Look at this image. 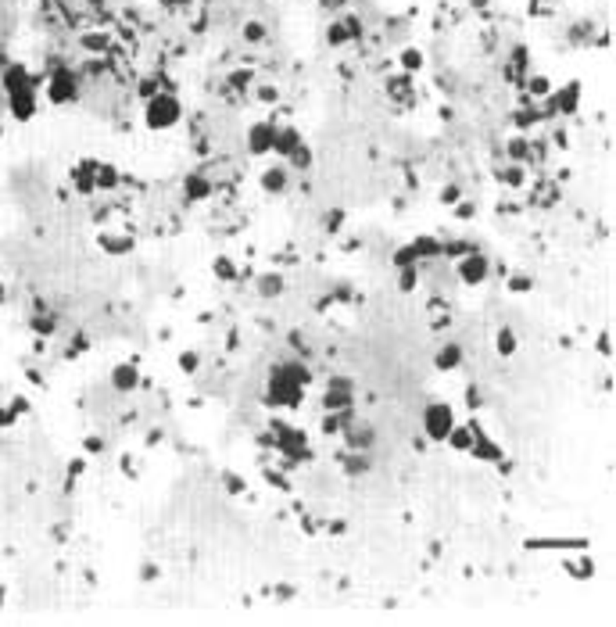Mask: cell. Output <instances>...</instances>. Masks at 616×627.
Wrapping results in <instances>:
<instances>
[{
    "label": "cell",
    "mask_w": 616,
    "mask_h": 627,
    "mask_svg": "<svg viewBox=\"0 0 616 627\" xmlns=\"http://www.w3.org/2000/svg\"><path fill=\"white\" fill-rule=\"evenodd\" d=\"M495 344H498V351H502V355H513V351H516V333H513V330H498Z\"/></svg>",
    "instance_id": "15"
},
{
    "label": "cell",
    "mask_w": 616,
    "mask_h": 627,
    "mask_svg": "<svg viewBox=\"0 0 616 627\" xmlns=\"http://www.w3.org/2000/svg\"><path fill=\"white\" fill-rule=\"evenodd\" d=\"M258 100H276V90H272V87H265V90L258 94Z\"/></svg>",
    "instance_id": "27"
},
{
    "label": "cell",
    "mask_w": 616,
    "mask_h": 627,
    "mask_svg": "<svg viewBox=\"0 0 616 627\" xmlns=\"http://www.w3.org/2000/svg\"><path fill=\"white\" fill-rule=\"evenodd\" d=\"M290 186V169H283V165H272V169L262 173V191L265 194H283Z\"/></svg>",
    "instance_id": "7"
},
{
    "label": "cell",
    "mask_w": 616,
    "mask_h": 627,
    "mask_svg": "<svg viewBox=\"0 0 616 627\" xmlns=\"http://www.w3.org/2000/svg\"><path fill=\"white\" fill-rule=\"evenodd\" d=\"M215 273H219V276H233V269L226 265V258H219V265H215Z\"/></svg>",
    "instance_id": "26"
},
{
    "label": "cell",
    "mask_w": 616,
    "mask_h": 627,
    "mask_svg": "<svg viewBox=\"0 0 616 627\" xmlns=\"http://www.w3.org/2000/svg\"><path fill=\"white\" fill-rule=\"evenodd\" d=\"M530 94H534V97H545V94H548V79H545V76L530 79Z\"/></svg>",
    "instance_id": "21"
},
{
    "label": "cell",
    "mask_w": 616,
    "mask_h": 627,
    "mask_svg": "<svg viewBox=\"0 0 616 627\" xmlns=\"http://www.w3.org/2000/svg\"><path fill=\"white\" fill-rule=\"evenodd\" d=\"M573 104H577V87H566L559 94V104H552V112H573Z\"/></svg>",
    "instance_id": "13"
},
{
    "label": "cell",
    "mask_w": 616,
    "mask_h": 627,
    "mask_svg": "<svg viewBox=\"0 0 616 627\" xmlns=\"http://www.w3.org/2000/svg\"><path fill=\"white\" fill-rule=\"evenodd\" d=\"M459 276H462L466 283H484V280H487V258H480V255L462 258V262H459Z\"/></svg>",
    "instance_id": "8"
},
{
    "label": "cell",
    "mask_w": 616,
    "mask_h": 627,
    "mask_svg": "<svg viewBox=\"0 0 616 627\" xmlns=\"http://www.w3.org/2000/svg\"><path fill=\"white\" fill-rule=\"evenodd\" d=\"M387 90H391V97L405 100V97H412V79H409V76H398V79L387 82Z\"/></svg>",
    "instance_id": "12"
},
{
    "label": "cell",
    "mask_w": 616,
    "mask_h": 627,
    "mask_svg": "<svg viewBox=\"0 0 616 627\" xmlns=\"http://www.w3.org/2000/svg\"><path fill=\"white\" fill-rule=\"evenodd\" d=\"M527 287H530V280H527V276H516V280H513V290H516V294H523Z\"/></svg>",
    "instance_id": "25"
},
{
    "label": "cell",
    "mask_w": 616,
    "mask_h": 627,
    "mask_svg": "<svg viewBox=\"0 0 616 627\" xmlns=\"http://www.w3.org/2000/svg\"><path fill=\"white\" fill-rule=\"evenodd\" d=\"M416 262H419V258H416L412 244H409V247H401L398 255H394V265H398V269H409V265H416Z\"/></svg>",
    "instance_id": "19"
},
{
    "label": "cell",
    "mask_w": 616,
    "mask_h": 627,
    "mask_svg": "<svg viewBox=\"0 0 616 627\" xmlns=\"http://www.w3.org/2000/svg\"><path fill=\"white\" fill-rule=\"evenodd\" d=\"M358 36H362V18L348 15L344 22H333V26H330V36H326V39H330L333 47H341V44H348V39H358Z\"/></svg>",
    "instance_id": "5"
},
{
    "label": "cell",
    "mask_w": 616,
    "mask_h": 627,
    "mask_svg": "<svg viewBox=\"0 0 616 627\" xmlns=\"http://www.w3.org/2000/svg\"><path fill=\"white\" fill-rule=\"evenodd\" d=\"M459 362H462V348L459 344H444L437 351V369H455Z\"/></svg>",
    "instance_id": "10"
},
{
    "label": "cell",
    "mask_w": 616,
    "mask_h": 627,
    "mask_svg": "<svg viewBox=\"0 0 616 627\" xmlns=\"http://www.w3.org/2000/svg\"><path fill=\"white\" fill-rule=\"evenodd\" d=\"M272 140H276V122L262 118V122H254L251 130H247V151H251V154H269V151H272Z\"/></svg>",
    "instance_id": "3"
},
{
    "label": "cell",
    "mask_w": 616,
    "mask_h": 627,
    "mask_svg": "<svg viewBox=\"0 0 616 627\" xmlns=\"http://www.w3.org/2000/svg\"><path fill=\"white\" fill-rule=\"evenodd\" d=\"M47 97H51V104L76 100V76L72 72H54V79L47 82Z\"/></svg>",
    "instance_id": "4"
},
{
    "label": "cell",
    "mask_w": 616,
    "mask_h": 627,
    "mask_svg": "<svg viewBox=\"0 0 616 627\" xmlns=\"http://www.w3.org/2000/svg\"><path fill=\"white\" fill-rule=\"evenodd\" d=\"M444 441H452V448H459V452H470L473 441H477V434L470 427H452V434L444 437Z\"/></svg>",
    "instance_id": "9"
},
{
    "label": "cell",
    "mask_w": 616,
    "mask_h": 627,
    "mask_svg": "<svg viewBox=\"0 0 616 627\" xmlns=\"http://www.w3.org/2000/svg\"><path fill=\"white\" fill-rule=\"evenodd\" d=\"M297 148H301V133L294 130V125H276V140H272V151L290 158Z\"/></svg>",
    "instance_id": "6"
},
{
    "label": "cell",
    "mask_w": 616,
    "mask_h": 627,
    "mask_svg": "<svg viewBox=\"0 0 616 627\" xmlns=\"http://www.w3.org/2000/svg\"><path fill=\"white\" fill-rule=\"evenodd\" d=\"M509 148H513V151H509V154H513V158L520 161V158L527 154V140H513V143H509Z\"/></svg>",
    "instance_id": "24"
},
{
    "label": "cell",
    "mask_w": 616,
    "mask_h": 627,
    "mask_svg": "<svg viewBox=\"0 0 616 627\" xmlns=\"http://www.w3.org/2000/svg\"><path fill=\"white\" fill-rule=\"evenodd\" d=\"M412 251H416V258H423V255H437L441 244H437V240H430V237H419V240L412 244Z\"/></svg>",
    "instance_id": "16"
},
{
    "label": "cell",
    "mask_w": 616,
    "mask_h": 627,
    "mask_svg": "<svg viewBox=\"0 0 616 627\" xmlns=\"http://www.w3.org/2000/svg\"><path fill=\"white\" fill-rule=\"evenodd\" d=\"M419 65H423V54H419V51H401V69H405V72H416Z\"/></svg>",
    "instance_id": "18"
},
{
    "label": "cell",
    "mask_w": 616,
    "mask_h": 627,
    "mask_svg": "<svg viewBox=\"0 0 616 627\" xmlns=\"http://www.w3.org/2000/svg\"><path fill=\"white\" fill-rule=\"evenodd\" d=\"M452 427H455V416H452V405H444V402H430L427 405V412H423V430H427L434 441H444V437L452 434Z\"/></svg>",
    "instance_id": "2"
},
{
    "label": "cell",
    "mask_w": 616,
    "mask_h": 627,
    "mask_svg": "<svg viewBox=\"0 0 616 627\" xmlns=\"http://www.w3.org/2000/svg\"><path fill=\"white\" fill-rule=\"evenodd\" d=\"M244 39H247V44H262V39H265V26L262 22H247L244 26Z\"/></svg>",
    "instance_id": "17"
},
{
    "label": "cell",
    "mask_w": 616,
    "mask_h": 627,
    "mask_svg": "<svg viewBox=\"0 0 616 627\" xmlns=\"http://www.w3.org/2000/svg\"><path fill=\"white\" fill-rule=\"evenodd\" d=\"M520 173H523L520 165H513V169L505 173V183H509V186H520V183H523V176H520Z\"/></svg>",
    "instance_id": "22"
},
{
    "label": "cell",
    "mask_w": 616,
    "mask_h": 627,
    "mask_svg": "<svg viewBox=\"0 0 616 627\" xmlns=\"http://www.w3.org/2000/svg\"><path fill=\"white\" fill-rule=\"evenodd\" d=\"M344 405H351V391L333 387V391L326 394V409H344Z\"/></svg>",
    "instance_id": "14"
},
{
    "label": "cell",
    "mask_w": 616,
    "mask_h": 627,
    "mask_svg": "<svg viewBox=\"0 0 616 627\" xmlns=\"http://www.w3.org/2000/svg\"><path fill=\"white\" fill-rule=\"evenodd\" d=\"M262 294H280V280H276V276L262 280Z\"/></svg>",
    "instance_id": "23"
},
{
    "label": "cell",
    "mask_w": 616,
    "mask_h": 627,
    "mask_svg": "<svg viewBox=\"0 0 616 627\" xmlns=\"http://www.w3.org/2000/svg\"><path fill=\"white\" fill-rule=\"evenodd\" d=\"M112 384H115L118 391H130V387H137V369H133V366H115Z\"/></svg>",
    "instance_id": "11"
},
{
    "label": "cell",
    "mask_w": 616,
    "mask_h": 627,
    "mask_svg": "<svg viewBox=\"0 0 616 627\" xmlns=\"http://www.w3.org/2000/svg\"><path fill=\"white\" fill-rule=\"evenodd\" d=\"M208 191H211V186H208L204 179H197V176H194V179H190V183H186V197H190V201H194V197H204Z\"/></svg>",
    "instance_id": "20"
},
{
    "label": "cell",
    "mask_w": 616,
    "mask_h": 627,
    "mask_svg": "<svg viewBox=\"0 0 616 627\" xmlns=\"http://www.w3.org/2000/svg\"><path fill=\"white\" fill-rule=\"evenodd\" d=\"M183 115V104L173 94H155L147 97V108H143V122L147 130H173Z\"/></svg>",
    "instance_id": "1"
}]
</instances>
